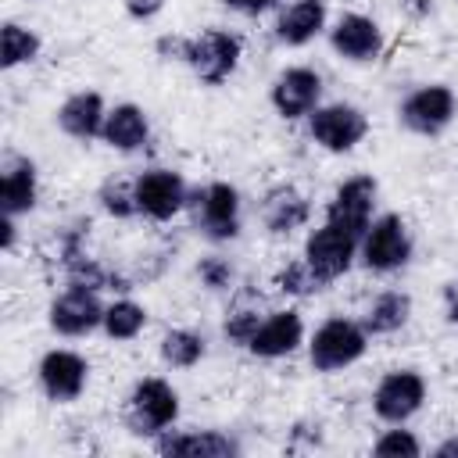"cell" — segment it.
Listing matches in <instances>:
<instances>
[{"label":"cell","mask_w":458,"mask_h":458,"mask_svg":"<svg viewBox=\"0 0 458 458\" xmlns=\"http://www.w3.org/2000/svg\"><path fill=\"white\" fill-rule=\"evenodd\" d=\"M168 0H122V11L132 18V21H150L165 11Z\"/></svg>","instance_id":"obj_32"},{"label":"cell","mask_w":458,"mask_h":458,"mask_svg":"<svg viewBox=\"0 0 458 458\" xmlns=\"http://www.w3.org/2000/svg\"><path fill=\"white\" fill-rule=\"evenodd\" d=\"M229 11H236V14H247V18H258V14H265V11H272L279 0H222Z\"/></svg>","instance_id":"obj_34"},{"label":"cell","mask_w":458,"mask_h":458,"mask_svg":"<svg viewBox=\"0 0 458 458\" xmlns=\"http://www.w3.org/2000/svg\"><path fill=\"white\" fill-rule=\"evenodd\" d=\"M426 397H429V383L419 369H390L379 376L372 390V411L386 426H404L422 411Z\"/></svg>","instance_id":"obj_8"},{"label":"cell","mask_w":458,"mask_h":458,"mask_svg":"<svg viewBox=\"0 0 458 458\" xmlns=\"http://www.w3.org/2000/svg\"><path fill=\"white\" fill-rule=\"evenodd\" d=\"M401 7L411 14V18H426L433 11V0H401Z\"/></svg>","instance_id":"obj_38"},{"label":"cell","mask_w":458,"mask_h":458,"mask_svg":"<svg viewBox=\"0 0 458 458\" xmlns=\"http://www.w3.org/2000/svg\"><path fill=\"white\" fill-rule=\"evenodd\" d=\"M97 200L111 218H136V175H107L97 190Z\"/></svg>","instance_id":"obj_29"},{"label":"cell","mask_w":458,"mask_h":458,"mask_svg":"<svg viewBox=\"0 0 458 458\" xmlns=\"http://www.w3.org/2000/svg\"><path fill=\"white\" fill-rule=\"evenodd\" d=\"M308 136L326 154H351L369 136V114L358 104H347V100L318 104L308 114Z\"/></svg>","instance_id":"obj_6"},{"label":"cell","mask_w":458,"mask_h":458,"mask_svg":"<svg viewBox=\"0 0 458 458\" xmlns=\"http://www.w3.org/2000/svg\"><path fill=\"white\" fill-rule=\"evenodd\" d=\"M411 318V293L408 290H383L365 304L361 326L369 336H394Z\"/></svg>","instance_id":"obj_23"},{"label":"cell","mask_w":458,"mask_h":458,"mask_svg":"<svg viewBox=\"0 0 458 458\" xmlns=\"http://www.w3.org/2000/svg\"><path fill=\"white\" fill-rule=\"evenodd\" d=\"M240 208H243V200H240L236 186L222 182V179H215V182H208V186L190 193L193 225L211 243H229V240L240 236V225H243Z\"/></svg>","instance_id":"obj_4"},{"label":"cell","mask_w":458,"mask_h":458,"mask_svg":"<svg viewBox=\"0 0 458 458\" xmlns=\"http://www.w3.org/2000/svg\"><path fill=\"white\" fill-rule=\"evenodd\" d=\"M372 454H379V458H419L422 454V440L411 429L394 426V429H383L372 440Z\"/></svg>","instance_id":"obj_30"},{"label":"cell","mask_w":458,"mask_h":458,"mask_svg":"<svg viewBox=\"0 0 458 458\" xmlns=\"http://www.w3.org/2000/svg\"><path fill=\"white\" fill-rule=\"evenodd\" d=\"M36 379H39V390L47 394V401L72 404L89 386V361L72 347H54V351H47L39 358Z\"/></svg>","instance_id":"obj_11"},{"label":"cell","mask_w":458,"mask_h":458,"mask_svg":"<svg viewBox=\"0 0 458 458\" xmlns=\"http://www.w3.org/2000/svg\"><path fill=\"white\" fill-rule=\"evenodd\" d=\"M326 286H329V279H322V276L304 261V254L293 258V261H286V265L276 272V290L286 293V297H315V293H322Z\"/></svg>","instance_id":"obj_28"},{"label":"cell","mask_w":458,"mask_h":458,"mask_svg":"<svg viewBox=\"0 0 458 458\" xmlns=\"http://www.w3.org/2000/svg\"><path fill=\"white\" fill-rule=\"evenodd\" d=\"M304 347H308V365L322 376H333V372H344V369H351L354 361L365 358L369 333L354 318L329 315L326 322L315 326V333L304 340Z\"/></svg>","instance_id":"obj_1"},{"label":"cell","mask_w":458,"mask_h":458,"mask_svg":"<svg viewBox=\"0 0 458 458\" xmlns=\"http://www.w3.org/2000/svg\"><path fill=\"white\" fill-rule=\"evenodd\" d=\"M301 344H304V318H301V311L297 308H279V311H268L261 318V326L254 329L247 351L254 358L276 361V358L293 354Z\"/></svg>","instance_id":"obj_17"},{"label":"cell","mask_w":458,"mask_h":458,"mask_svg":"<svg viewBox=\"0 0 458 458\" xmlns=\"http://www.w3.org/2000/svg\"><path fill=\"white\" fill-rule=\"evenodd\" d=\"M104 301L97 290H86V286H64L50 308H47V326L57 333V336H68V340H79V336H89L93 329H100L104 322Z\"/></svg>","instance_id":"obj_14"},{"label":"cell","mask_w":458,"mask_h":458,"mask_svg":"<svg viewBox=\"0 0 458 458\" xmlns=\"http://www.w3.org/2000/svg\"><path fill=\"white\" fill-rule=\"evenodd\" d=\"M433 458H458V433L447 437V440H440V444L433 447Z\"/></svg>","instance_id":"obj_37"},{"label":"cell","mask_w":458,"mask_h":458,"mask_svg":"<svg viewBox=\"0 0 458 458\" xmlns=\"http://www.w3.org/2000/svg\"><path fill=\"white\" fill-rule=\"evenodd\" d=\"M136 208L150 222H172L190 208V186L175 168H143L136 172Z\"/></svg>","instance_id":"obj_9"},{"label":"cell","mask_w":458,"mask_h":458,"mask_svg":"<svg viewBox=\"0 0 458 458\" xmlns=\"http://www.w3.org/2000/svg\"><path fill=\"white\" fill-rule=\"evenodd\" d=\"M39 200V172L25 154H7L0 165V215L21 218Z\"/></svg>","instance_id":"obj_18"},{"label":"cell","mask_w":458,"mask_h":458,"mask_svg":"<svg viewBox=\"0 0 458 458\" xmlns=\"http://www.w3.org/2000/svg\"><path fill=\"white\" fill-rule=\"evenodd\" d=\"M326 29V0H290L276 14V39L283 47H308Z\"/></svg>","instance_id":"obj_22"},{"label":"cell","mask_w":458,"mask_h":458,"mask_svg":"<svg viewBox=\"0 0 458 458\" xmlns=\"http://www.w3.org/2000/svg\"><path fill=\"white\" fill-rule=\"evenodd\" d=\"M197 279H200L204 290L222 293V290H233V283H236V268H233V261L222 258V254H204V258L197 261Z\"/></svg>","instance_id":"obj_31"},{"label":"cell","mask_w":458,"mask_h":458,"mask_svg":"<svg viewBox=\"0 0 458 458\" xmlns=\"http://www.w3.org/2000/svg\"><path fill=\"white\" fill-rule=\"evenodd\" d=\"M243 57V39L229 29H200L186 43V68L204 82V86H222L233 79Z\"/></svg>","instance_id":"obj_5"},{"label":"cell","mask_w":458,"mask_h":458,"mask_svg":"<svg viewBox=\"0 0 458 458\" xmlns=\"http://www.w3.org/2000/svg\"><path fill=\"white\" fill-rule=\"evenodd\" d=\"M440 297H444V315H447V322L458 326V276L444 283V293H440Z\"/></svg>","instance_id":"obj_35"},{"label":"cell","mask_w":458,"mask_h":458,"mask_svg":"<svg viewBox=\"0 0 458 458\" xmlns=\"http://www.w3.org/2000/svg\"><path fill=\"white\" fill-rule=\"evenodd\" d=\"M100 329H104V336L107 340H136L143 329H147V308L140 304V301H132V297H114L107 308H104V322H100Z\"/></svg>","instance_id":"obj_25"},{"label":"cell","mask_w":458,"mask_h":458,"mask_svg":"<svg viewBox=\"0 0 458 458\" xmlns=\"http://www.w3.org/2000/svg\"><path fill=\"white\" fill-rule=\"evenodd\" d=\"M326 32H329L333 54L347 64H372L386 50V36H383L379 21L361 11H344Z\"/></svg>","instance_id":"obj_10"},{"label":"cell","mask_w":458,"mask_h":458,"mask_svg":"<svg viewBox=\"0 0 458 458\" xmlns=\"http://www.w3.org/2000/svg\"><path fill=\"white\" fill-rule=\"evenodd\" d=\"M157 354L168 369H193L200 365V358L208 354V340L197 333V329H168L157 344Z\"/></svg>","instance_id":"obj_27"},{"label":"cell","mask_w":458,"mask_h":458,"mask_svg":"<svg viewBox=\"0 0 458 458\" xmlns=\"http://www.w3.org/2000/svg\"><path fill=\"white\" fill-rule=\"evenodd\" d=\"M458 118V97L447 82H426V86H415L401 107H397V122L415 132V136H440L451 129V122Z\"/></svg>","instance_id":"obj_7"},{"label":"cell","mask_w":458,"mask_h":458,"mask_svg":"<svg viewBox=\"0 0 458 458\" xmlns=\"http://www.w3.org/2000/svg\"><path fill=\"white\" fill-rule=\"evenodd\" d=\"M122 419H125V429L132 437L157 440L179 419V394H175V386L168 379H161V376L136 379L132 390H129V397H125Z\"/></svg>","instance_id":"obj_2"},{"label":"cell","mask_w":458,"mask_h":458,"mask_svg":"<svg viewBox=\"0 0 458 458\" xmlns=\"http://www.w3.org/2000/svg\"><path fill=\"white\" fill-rule=\"evenodd\" d=\"M154 451L165 458H236L240 440L222 429H182V433H161L154 440Z\"/></svg>","instance_id":"obj_19"},{"label":"cell","mask_w":458,"mask_h":458,"mask_svg":"<svg viewBox=\"0 0 458 458\" xmlns=\"http://www.w3.org/2000/svg\"><path fill=\"white\" fill-rule=\"evenodd\" d=\"M415 254V240L408 222L397 211H383L372 218V225L365 229L361 243H358V261L376 272V276H390L401 272Z\"/></svg>","instance_id":"obj_3"},{"label":"cell","mask_w":458,"mask_h":458,"mask_svg":"<svg viewBox=\"0 0 458 458\" xmlns=\"http://www.w3.org/2000/svg\"><path fill=\"white\" fill-rule=\"evenodd\" d=\"M268 104L279 118L286 122H297V118H308L318 104H322V75L308 64H290L283 68L272 86H268Z\"/></svg>","instance_id":"obj_15"},{"label":"cell","mask_w":458,"mask_h":458,"mask_svg":"<svg viewBox=\"0 0 458 458\" xmlns=\"http://www.w3.org/2000/svg\"><path fill=\"white\" fill-rule=\"evenodd\" d=\"M258 218H261L265 233L290 236L311 222V200L293 182H276L265 190V197L258 204Z\"/></svg>","instance_id":"obj_16"},{"label":"cell","mask_w":458,"mask_h":458,"mask_svg":"<svg viewBox=\"0 0 458 458\" xmlns=\"http://www.w3.org/2000/svg\"><path fill=\"white\" fill-rule=\"evenodd\" d=\"M376 197H379V182L372 175H365V172L351 175L333 190V197L326 204V222H333L361 240L376 218Z\"/></svg>","instance_id":"obj_12"},{"label":"cell","mask_w":458,"mask_h":458,"mask_svg":"<svg viewBox=\"0 0 458 458\" xmlns=\"http://www.w3.org/2000/svg\"><path fill=\"white\" fill-rule=\"evenodd\" d=\"M358 236L354 233H347V229H340V225H333V222H322L318 229H311L308 236H304V261L322 276V279H329V283H336L340 276H347L351 272V265L358 261Z\"/></svg>","instance_id":"obj_13"},{"label":"cell","mask_w":458,"mask_h":458,"mask_svg":"<svg viewBox=\"0 0 458 458\" xmlns=\"http://www.w3.org/2000/svg\"><path fill=\"white\" fill-rule=\"evenodd\" d=\"M186 43H190V36H161L154 43V50L165 61H186Z\"/></svg>","instance_id":"obj_33"},{"label":"cell","mask_w":458,"mask_h":458,"mask_svg":"<svg viewBox=\"0 0 458 458\" xmlns=\"http://www.w3.org/2000/svg\"><path fill=\"white\" fill-rule=\"evenodd\" d=\"M14 240H18V218L0 215V250H14Z\"/></svg>","instance_id":"obj_36"},{"label":"cell","mask_w":458,"mask_h":458,"mask_svg":"<svg viewBox=\"0 0 458 458\" xmlns=\"http://www.w3.org/2000/svg\"><path fill=\"white\" fill-rule=\"evenodd\" d=\"M39 50H43V39L32 29H25L21 21H4V29H0V68L4 72L32 64L39 57Z\"/></svg>","instance_id":"obj_26"},{"label":"cell","mask_w":458,"mask_h":458,"mask_svg":"<svg viewBox=\"0 0 458 458\" xmlns=\"http://www.w3.org/2000/svg\"><path fill=\"white\" fill-rule=\"evenodd\" d=\"M265 315H268V311H261V293H254V290H236L233 301H229V308H225V318H222L225 340L236 344V347H247Z\"/></svg>","instance_id":"obj_24"},{"label":"cell","mask_w":458,"mask_h":458,"mask_svg":"<svg viewBox=\"0 0 458 458\" xmlns=\"http://www.w3.org/2000/svg\"><path fill=\"white\" fill-rule=\"evenodd\" d=\"M104 118H107V104L97 89H75L72 97L61 100L54 122L64 136L79 140V143H89V140H100L104 132Z\"/></svg>","instance_id":"obj_20"},{"label":"cell","mask_w":458,"mask_h":458,"mask_svg":"<svg viewBox=\"0 0 458 458\" xmlns=\"http://www.w3.org/2000/svg\"><path fill=\"white\" fill-rule=\"evenodd\" d=\"M100 140H104L111 150H118V154H136V150H143L147 140H150V118H147V111H143L140 104H129V100L107 107Z\"/></svg>","instance_id":"obj_21"}]
</instances>
